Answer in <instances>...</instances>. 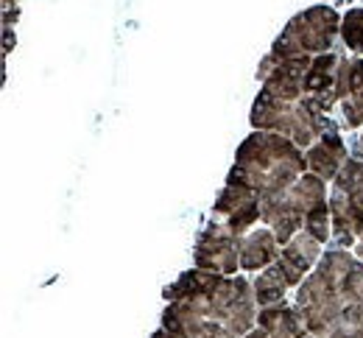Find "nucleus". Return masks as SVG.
I'll return each mask as SVG.
<instances>
[{"mask_svg": "<svg viewBox=\"0 0 363 338\" xmlns=\"http://www.w3.org/2000/svg\"><path fill=\"white\" fill-rule=\"evenodd\" d=\"M165 330L179 338H238L252 327L255 305L243 280L187 271L165 291Z\"/></svg>", "mask_w": 363, "mask_h": 338, "instance_id": "obj_1", "label": "nucleus"}, {"mask_svg": "<svg viewBox=\"0 0 363 338\" xmlns=\"http://www.w3.org/2000/svg\"><path fill=\"white\" fill-rule=\"evenodd\" d=\"M305 157L299 148L279 135H252L238 151V162L229 182L246 185L249 191L266 198L288 191L294 179L305 171Z\"/></svg>", "mask_w": 363, "mask_h": 338, "instance_id": "obj_2", "label": "nucleus"}, {"mask_svg": "<svg viewBox=\"0 0 363 338\" xmlns=\"http://www.w3.org/2000/svg\"><path fill=\"white\" fill-rule=\"evenodd\" d=\"M338 31V14L327 6H316L299 17L291 20L285 34L277 40L272 56L291 59V56H308L311 50H327Z\"/></svg>", "mask_w": 363, "mask_h": 338, "instance_id": "obj_3", "label": "nucleus"}, {"mask_svg": "<svg viewBox=\"0 0 363 338\" xmlns=\"http://www.w3.org/2000/svg\"><path fill=\"white\" fill-rule=\"evenodd\" d=\"M196 263H199L201 269L221 271V274L238 271V263H240V243H238V235H232L227 227L213 224V227L201 235V241H199Z\"/></svg>", "mask_w": 363, "mask_h": 338, "instance_id": "obj_4", "label": "nucleus"}, {"mask_svg": "<svg viewBox=\"0 0 363 338\" xmlns=\"http://www.w3.org/2000/svg\"><path fill=\"white\" fill-rule=\"evenodd\" d=\"M305 159H308V165L316 171L321 179H333L341 171L344 159H347V148H344V143L335 135H324L321 143L313 145Z\"/></svg>", "mask_w": 363, "mask_h": 338, "instance_id": "obj_5", "label": "nucleus"}, {"mask_svg": "<svg viewBox=\"0 0 363 338\" xmlns=\"http://www.w3.org/2000/svg\"><path fill=\"white\" fill-rule=\"evenodd\" d=\"M277 260H279L277 257V235L269 230H257L240 243V266L243 269H260V266H269Z\"/></svg>", "mask_w": 363, "mask_h": 338, "instance_id": "obj_6", "label": "nucleus"}, {"mask_svg": "<svg viewBox=\"0 0 363 338\" xmlns=\"http://www.w3.org/2000/svg\"><path fill=\"white\" fill-rule=\"evenodd\" d=\"M260 327L274 338H305V325L291 308H266L260 313Z\"/></svg>", "mask_w": 363, "mask_h": 338, "instance_id": "obj_7", "label": "nucleus"}, {"mask_svg": "<svg viewBox=\"0 0 363 338\" xmlns=\"http://www.w3.org/2000/svg\"><path fill=\"white\" fill-rule=\"evenodd\" d=\"M338 59L333 53L327 56H318L316 62L311 64L308 76H305V96H327L335 90V79H338V70H335ZM335 96V93H333Z\"/></svg>", "mask_w": 363, "mask_h": 338, "instance_id": "obj_8", "label": "nucleus"}, {"mask_svg": "<svg viewBox=\"0 0 363 338\" xmlns=\"http://www.w3.org/2000/svg\"><path fill=\"white\" fill-rule=\"evenodd\" d=\"M282 257L305 274V271L313 266V260L318 257V241L311 235V232H299L294 241L282 249Z\"/></svg>", "mask_w": 363, "mask_h": 338, "instance_id": "obj_9", "label": "nucleus"}, {"mask_svg": "<svg viewBox=\"0 0 363 338\" xmlns=\"http://www.w3.org/2000/svg\"><path fill=\"white\" fill-rule=\"evenodd\" d=\"M255 296H257V302L260 305H274V302H279L282 299V293H285V286H282V280L274 274L272 269L269 271H263L260 274V280L255 283Z\"/></svg>", "mask_w": 363, "mask_h": 338, "instance_id": "obj_10", "label": "nucleus"}, {"mask_svg": "<svg viewBox=\"0 0 363 338\" xmlns=\"http://www.w3.org/2000/svg\"><path fill=\"white\" fill-rule=\"evenodd\" d=\"M327 213H330V207H327V201H321V204H316V207L305 215V232H311L318 243H324L327 241V235H330Z\"/></svg>", "mask_w": 363, "mask_h": 338, "instance_id": "obj_11", "label": "nucleus"}, {"mask_svg": "<svg viewBox=\"0 0 363 338\" xmlns=\"http://www.w3.org/2000/svg\"><path fill=\"white\" fill-rule=\"evenodd\" d=\"M344 40L352 50L363 53V9H355L344 17Z\"/></svg>", "mask_w": 363, "mask_h": 338, "instance_id": "obj_12", "label": "nucleus"}, {"mask_svg": "<svg viewBox=\"0 0 363 338\" xmlns=\"http://www.w3.org/2000/svg\"><path fill=\"white\" fill-rule=\"evenodd\" d=\"M249 338H274V336H269L266 330H257V333H252V336H249Z\"/></svg>", "mask_w": 363, "mask_h": 338, "instance_id": "obj_13", "label": "nucleus"}, {"mask_svg": "<svg viewBox=\"0 0 363 338\" xmlns=\"http://www.w3.org/2000/svg\"><path fill=\"white\" fill-rule=\"evenodd\" d=\"M157 338H179V336H171L168 330H162V333H157Z\"/></svg>", "mask_w": 363, "mask_h": 338, "instance_id": "obj_14", "label": "nucleus"}, {"mask_svg": "<svg viewBox=\"0 0 363 338\" xmlns=\"http://www.w3.org/2000/svg\"><path fill=\"white\" fill-rule=\"evenodd\" d=\"M358 254L363 257V235H361V243H358Z\"/></svg>", "mask_w": 363, "mask_h": 338, "instance_id": "obj_15", "label": "nucleus"}]
</instances>
